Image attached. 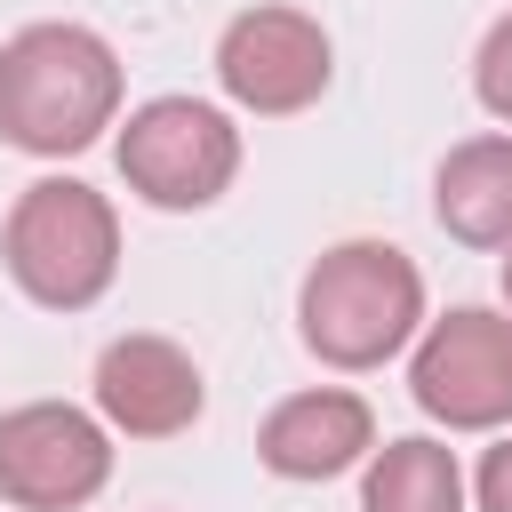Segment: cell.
Returning <instances> with one entry per match:
<instances>
[{"instance_id": "1", "label": "cell", "mask_w": 512, "mask_h": 512, "mask_svg": "<svg viewBox=\"0 0 512 512\" xmlns=\"http://www.w3.org/2000/svg\"><path fill=\"white\" fill-rule=\"evenodd\" d=\"M120 48L96 24H24L0 40V144L32 160H72L120 128Z\"/></svg>"}, {"instance_id": "2", "label": "cell", "mask_w": 512, "mask_h": 512, "mask_svg": "<svg viewBox=\"0 0 512 512\" xmlns=\"http://www.w3.org/2000/svg\"><path fill=\"white\" fill-rule=\"evenodd\" d=\"M424 272L408 248L392 240H336L312 256L304 288H296V336L320 368L368 376L384 360H400L424 328Z\"/></svg>"}, {"instance_id": "3", "label": "cell", "mask_w": 512, "mask_h": 512, "mask_svg": "<svg viewBox=\"0 0 512 512\" xmlns=\"http://www.w3.org/2000/svg\"><path fill=\"white\" fill-rule=\"evenodd\" d=\"M0 264L40 312H88L120 280V216L80 176H40L0 224Z\"/></svg>"}, {"instance_id": "4", "label": "cell", "mask_w": 512, "mask_h": 512, "mask_svg": "<svg viewBox=\"0 0 512 512\" xmlns=\"http://www.w3.org/2000/svg\"><path fill=\"white\" fill-rule=\"evenodd\" d=\"M120 176L144 208L160 216H192V208H216L240 176V128L224 104L208 96H152L120 120Z\"/></svg>"}, {"instance_id": "5", "label": "cell", "mask_w": 512, "mask_h": 512, "mask_svg": "<svg viewBox=\"0 0 512 512\" xmlns=\"http://www.w3.org/2000/svg\"><path fill=\"white\" fill-rule=\"evenodd\" d=\"M408 400L448 432H504L512 424V312L456 304L424 320L408 344Z\"/></svg>"}, {"instance_id": "6", "label": "cell", "mask_w": 512, "mask_h": 512, "mask_svg": "<svg viewBox=\"0 0 512 512\" xmlns=\"http://www.w3.org/2000/svg\"><path fill=\"white\" fill-rule=\"evenodd\" d=\"M336 80V40L320 16L288 8V0H256L216 32V88L256 112V120H288L312 112Z\"/></svg>"}, {"instance_id": "7", "label": "cell", "mask_w": 512, "mask_h": 512, "mask_svg": "<svg viewBox=\"0 0 512 512\" xmlns=\"http://www.w3.org/2000/svg\"><path fill=\"white\" fill-rule=\"evenodd\" d=\"M112 480V424L72 400H24L0 416V504L80 512Z\"/></svg>"}, {"instance_id": "8", "label": "cell", "mask_w": 512, "mask_h": 512, "mask_svg": "<svg viewBox=\"0 0 512 512\" xmlns=\"http://www.w3.org/2000/svg\"><path fill=\"white\" fill-rule=\"evenodd\" d=\"M200 408H208V376H200V360L176 336L136 328V336H112L96 352V416L112 432H128V440H176V432L200 424Z\"/></svg>"}, {"instance_id": "9", "label": "cell", "mask_w": 512, "mask_h": 512, "mask_svg": "<svg viewBox=\"0 0 512 512\" xmlns=\"http://www.w3.org/2000/svg\"><path fill=\"white\" fill-rule=\"evenodd\" d=\"M376 448V408L352 384H312L272 400V416L256 424V464L272 480H336L352 464H368Z\"/></svg>"}, {"instance_id": "10", "label": "cell", "mask_w": 512, "mask_h": 512, "mask_svg": "<svg viewBox=\"0 0 512 512\" xmlns=\"http://www.w3.org/2000/svg\"><path fill=\"white\" fill-rule=\"evenodd\" d=\"M432 216L448 240L504 256L512 248V128L464 136L432 176Z\"/></svg>"}, {"instance_id": "11", "label": "cell", "mask_w": 512, "mask_h": 512, "mask_svg": "<svg viewBox=\"0 0 512 512\" xmlns=\"http://www.w3.org/2000/svg\"><path fill=\"white\" fill-rule=\"evenodd\" d=\"M360 512H472V480H464V464H456L448 440L408 432V440L368 448V464H360Z\"/></svg>"}, {"instance_id": "12", "label": "cell", "mask_w": 512, "mask_h": 512, "mask_svg": "<svg viewBox=\"0 0 512 512\" xmlns=\"http://www.w3.org/2000/svg\"><path fill=\"white\" fill-rule=\"evenodd\" d=\"M472 96H480V112H488V120H504V128H512V8L480 32V56H472Z\"/></svg>"}, {"instance_id": "13", "label": "cell", "mask_w": 512, "mask_h": 512, "mask_svg": "<svg viewBox=\"0 0 512 512\" xmlns=\"http://www.w3.org/2000/svg\"><path fill=\"white\" fill-rule=\"evenodd\" d=\"M472 504H480V512H512V424H504V440L480 456V472H472Z\"/></svg>"}, {"instance_id": "14", "label": "cell", "mask_w": 512, "mask_h": 512, "mask_svg": "<svg viewBox=\"0 0 512 512\" xmlns=\"http://www.w3.org/2000/svg\"><path fill=\"white\" fill-rule=\"evenodd\" d=\"M496 280H504V312H512V248H504V272Z\"/></svg>"}]
</instances>
